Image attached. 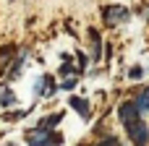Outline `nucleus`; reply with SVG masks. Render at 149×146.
<instances>
[{"label":"nucleus","mask_w":149,"mask_h":146,"mask_svg":"<svg viewBox=\"0 0 149 146\" xmlns=\"http://www.w3.org/2000/svg\"><path fill=\"white\" fill-rule=\"evenodd\" d=\"M71 107H73L81 118H89V115H92V112H89V102L81 99V97H71Z\"/></svg>","instance_id":"obj_5"},{"label":"nucleus","mask_w":149,"mask_h":146,"mask_svg":"<svg viewBox=\"0 0 149 146\" xmlns=\"http://www.w3.org/2000/svg\"><path fill=\"white\" fill-rule=\"evenodd\" d=\"M60 118H63V112H55V115H50V118L39 120V128H52L55 123H60Z\"/></svg>","instance_id":"obj_7"},{"label":"nucleus","mask_w":149,"mask_h":146,"mask_svg":"<svg viewBox=\"0 0 149 146\" xmlns=\"http://www.w3.org/2000/svg\"><path fill=\"white\" fill-rule=\"evenodd\" d=\"M128 76H131V78H134V81H139V78H141V76H144V68H141V65H134V68H131V71H128Z\"/></svg>","instance_id":"obj_12"},{"label":"nucleus","mask_w":149,"mask_h":146,"mask_svg":"<svg viewBox=\"0 0 149 146\" xmlns=\"http://www.w3.org/2000/svg\"><path fill=\"white\" fill-rule=\"evenodd\" d=\"M26 144L29 146H58V144H63V136L50 131V128H34V131H26Z\"/></svg>","instance_id":"obj_1"},{"label":"nucleus","mask_w":149,"mask_h":146,"mask_svg":"<svg viewBox=\"0 0 149 146\" xmlns=\"http://www.w3.org/2000/svg\"><path fill=\"white\" fill-rule=\"evenodd\" d=\"M136 104H139V107H141L144 112H149V89H144V91H141V94L136 97Z\"/></svg>","instance_id":"obj_8"},{"label":"nucleus","mask_w":149,"mask_h":146,"mask_svg":"<svg viewBox=\"0 0 149 146\" xmlns=\"http://www.w3.org/2000/svg\"><path fill=\"white\" fill-rule=\"evenodd\" d=\"M13 99H16L13 91H10V89H3V94H0V104H13Z\"/></svg>","instance_id":"obj_9"},{"label":"nucleus","mask_w":149,"mask_h":146,"mask_svg":"<svg viewBox=\"0 0 149 146\" xmlns=\"http://www.w3.org/2000/svg\"><path fill=\"white\" fill-rule=\"evenodd\" d=\"M52 91H55V86H52L50 76H45L42 81H37V94H42V97H50Z\"/></svg>","instance_id":"obj_6"},{"label":"nucleus","mask_w":149,"mask_h":146,"mask_svg":"<svg viewBox=\"0 0 149 146\" xmlns=\"http://www.w3.org/2000/svg\"><path fill=\"white\" fill-rule=\"evenodd\" d=\"M97 146H118V141H115V138H105L102 144H97Z\"/></svg>","instance_id":"obj_13"},{"label":"nucleus","mask_w":149,"mask_h":146,"mask_svg":"<svg viewBox=\"0 0 149 146\" xmlns=\"http://www.w3.org/2000/svg\"><path fill=\"white\" fill-rule=\"evenodd\" d=\"M128 8H123V5H110V8H105L102 10V18H105V24L107 26H115V24H120V21H128Z\"/></svg>","instance_id":"obj_3"},{"label":"nucleus","mask_w":149,"mask_h":146,"mask_svg":"<svg viewBox=\"0 0 149 146\" xmlns=\"http://www.w3.org/2000/svg\"><path fill=\"white\" fill-rule=\"evenodd\" d=\"M139 115H141V107H139L136 102H123V104H120V110H118V118H120V123L126 125V131H128V128H134V125L141 120Z\"/></svg>","instance_id":"obj_2"},{"label":"nucleus","mask_w":149,"mask_h":146,"mask_svg":"<svg viewBox=\"0 0 149 146\" xmlns=\"http://www.w3.org/2000/svg\"><path fill=\"white\" fill-rule=\"evenodd\" d=\"M60 86H63V89H73V86H76V81H73V78H68V81H63Z\"/></svg>","instance_id":"obj_14"},{"label":"nucleus","mask_w":149,"mask_h":146,"mask_svg":"<svg viewBox=\"0 0 149 146\" xmlns=\"http://www.w3.org/2000/svg\"><path fill=\"white\" fill-rule=\"evenodd\" d=\"M92 44H94V57H100V34H97V29H92Z\"/></svg>","instance_id":"obj_10"},{"label":"nucleus","mask_w":149,"mask_h":146,"mask_svg":"<svg viewBox=\"0 0 149 146\" xmlns=\"http://www.w3.org/2000/svg\"><path fill=\"white\" fill-rule=\"evenodd\" d=\"M128 136H131V141H134L136 146H147L149 144V128L141 123V120H139L134 128H128Z\"/></svg>","instance_id":"obj_4"},{"label":"nucleus","mask_w":149,"mask_h":146,"mask_svg":"<svg viewBox=\"0 0 149 146\" xmlns=\"http://www.w3.org/2000/svg\"><path fill=\"white\" fill-rule=\"evenodd\" d=\"M71 73H81V71H76V68L65 60V63H63V68H60V76H71Z\"/></svg>","instance_id":"obj_11"}]
</instances>
